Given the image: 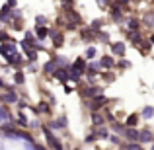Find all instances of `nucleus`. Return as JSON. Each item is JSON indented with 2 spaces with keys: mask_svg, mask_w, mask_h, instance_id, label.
<instances>
[{
  "mask_svg": "<svg viewBox=\"0 0 154 150\" xmlns=\"http://www.w3.org/2000/svg\"><path fill=\"white\" fill-rule=\"evenodd\" d=\"M82 96H102V88H98V86H90L88 90H84L82 92Z\"/></svg>",
  "mask_w": 154,
  "mask_h": 150,
  "instance_id": "5",
  "label": "nucleus"
},
{
  "mask_svg": "<svg viewBox=\"0 0 154 150\" xmlns=\"http://www.w3.org/2000/svg\"><path fill=\"white\" fill-rule=\"evenodd\" d=\"M96 136H98V135H90V136H86V142H94Z\"/></svg>",
  "mask_w": 154,
  "mask_h": 150,
  "instance_id": "27",
  "label": "nucleus"
},
{
  "mask_svg": "<svg viewBox=\"0 0 154 150\" xmlns=\"http://www.w3.org/2000/svg\"><path fill=\"white\" fill-rule=\"evenodd\" d=\"M96 57V47H88L86 49V59H94Z\"/></svg>",
  "mask_w": 154,
  "mask_h": 150,
  "instance_id": "20",
  "label": "nucleus"
},
{
  "mask_svg": "<svg viewBox=\"0 0 154 150\" xmlns=\"http://www.w3.org/2000/svg\"><path fill=\"white\" fill-rule=\"evenodd\" d=\"M152 150H154V146H152Z\"/></svg>",
  "mask_w": 154,
  "mask_h": 150,
  "instance_id": "33",
  "label": "nucleus"
},
{
  "mask_svg": "<svg viewBox=\"0 0 154 150\" xmlns=\"http://www.w3.org/2000/svg\"><path fill=\"white\" fill-rule=\"evenodd\" d=\"M139 27H140V22H139V20H129V29H131V31H137Z\"/></svg>",
  "mask_w": 154,
  "mask_h": 150,
  "instance_id": "16",
  "label": "nucleus"
},
{
  "mask_svg": "<svg viewBox=\"0 0 154 150\" xmlns=\"http://www.w3.org/2000/svg\"><path fill=\"white\" fill-rule=\"evenodd\" d=\"M6 60L10 64H20V63H22V55H18V53H16V55H12L10 59H6Z\"/></svg>",
  "mask_w": 154,
  "mask_h": 150,
  "instance_id": "13",
  "label": "nucleus"
},
{
  "mask_svg": "<svg viewBox=\"0 0 154 150\" xmlns=\"http://www.w3.org/2000/svg\"><path fill=\"white\" fill-rule=\"evenodd\" d=\"M84 72H80V70H76L74 66H72V70H70V78L72 80H80V76H82Z\"/></svg>",
  "mask_w": 154,
  "mask_h": 150,
  "instance_id": "17",
  "label": "nucleus"
},
{
  "mask_svg": "<svg viewBox=\"0 0 154 150\" xmlns=\"http://www.w3.org/2000/svg\"><path fill=\"white\" fill-rule=\"evenodd\" d=\"M55 63H57V66H59V68H63V66H66V64H68V60H66V57H57Z\"/></svg>",
  "mask_w": 154,
  "mask_h": 150,
  "instance_id": "15",
  "label": "nucleus"
},
{
  "mask_svg": "<svg viewBox=\"0 0 154 150\" xmlns=\"http://www.w3.org/2000/svg\"><path fill=\"white\" fill-rule=\"evenodd\" d=\"M107 103V98H105V96H98V98H94L92 99V103H90V107H92V111H98L100 107H102V105H105Z\"/></svg>",
  "mask_w": 154,
  "mask_h": 150,
  "instance_id": "3",
  "label": "nucleus"
},
{
  "mask_svg": "<svg viewBox=\"0 0 154 150\" xmlns=\"http://www.w3.org/2000/svg\"><path fill=\"white\" fill-rule=\"evenodd\" d=\"M47 35H49V29H47V27H43V26L37 27V37H39V39H45Z\"/></svg>",
  "mask_w": 154,
  "mask_h": 150,
  "instance_id": "14",
  "label": "nucleus"
},
{
  "mask_svg": "<svg viewBox=\"0 0 154 150\" xmlns=\"http://www.w3.org/2000/svg\"><path fill=\"white\" fill-rule=\"evenodd\" d=\"M127 150H143V148H140V144H137V142H129Z\"/></svg>",
  "mask_w": 154,
  "mask_h": 150,
  "instance_id": "22",
  "label": "nucleus"
},
{
  "mask_svg": "<svg viewBox=\"0 0 154 150\" xmlns=\"http://www.w3.org/2000/svg\"><path fill=\"white\" fill-rule=\"evenodd\" d=\"M92 123H94L96 127H102L103 125V117L100 115V113H92Z\"/></svg>",
  "mask_w": 154,
  "mask_h": 150,
  "instance_id": "11",
  "label": "nucleus"
},
{
  "mask_svg": "<svg viewBox=\"0 0 154 150\" xmlns=\"http://www.w3.org/2000/svg\"><path fill=\"white\" fill-rule=\"evenodd\" d=\"M45 22H47V20L43 18V16H39V18H37V23H45Z\"/></svg>",
  "mask_w": 154,
  "mask_h": 150,
  "instance_id": "29",
  "label": "nucleus"
},
{
  "mask_svg": "<svg viewBox=\"0 0 154 150\" xmlns=\"http://www.w3.org/2000/svg\"><path fill=\"white\" fill-rule=\"evenodd\" d=\"M100 27H102V20H94V22H92V29H100Z\"/></svg>",
  "mask_w": 154,
  "mask_h": 150,
  "instance_id": "23",
  "label": "nucleus"
},
{
  "mask_svg": "<svg viewBox=\"0 0 154 150\" xmlns=\"http://www.w3.org/2000/svg\"><path fill=\"white\" fill-rule=\"evenodd\" d=\"M125 136H127L129 140H133V142H135V140H139L140 133H139V131H135V129H127V131H125Z\"/></svg>",
  "mask_w": 154,
  "mask_h": 150,
  "instance_id": "7",
  "label": "nucleus"
},
{
  "mask_svg": "<svg viewBox=\"0 0 154 150\" xmlns=\"http://www.w3.org/2000/svg\"><path fill=\"white\" fill-rule=\"evenodd\" d=\"M16 45L14 43H4V45H0V55L2 57H6V59H10L12 55H16Z\"/></svg>",
  "mask_w": 154,
  "mask_h": 150,
  "instance_id": "1",
  "label": "nucleus"
},
{
  "mask_svg": "<svg viewBox=\"0 0 154 150\" xmlns=\"http://www.w3.org/2000/svg\"><path fill=\"white\" fill-rule=\"evenodd\" d=\"M55 76H57V78H59L60 82L64 84V82H66L68 78H70V72H68V70H64V68H59V70L55 72Z\"/></svg>",
  "mask_w": 154,
  "mask_h": 150,
  "instance_id": "4",
  "label": "nucleus"
},
{
  "mask_svg": "<svg viewBox=\"0 0 154 150\" xmlns=\"http://www.w3.org/2000/svg\"><path fill=\"white\" fill-rule=\"evenodd\" d=\"M109 140H111L113 144H119V139H117V136H109Z\"/></svg>",
  "mask_w": 154,
  "mask_h": 150,
  "instance_id": "28",
  "label": "nucleus"
},
{
  "mask_svg": "<svg viewBox=\"0 0 154 150\" xmlns=\"http://www.w3.org/2000/svg\"><path fill=\"white\" fill-rule=\"evenodd\" d=\"M0 88H4V84H2V78H0Z\"/></svg>",
  "mask_w": 154,
  "mask_h": 150,
  "instance_id": "31",
  "label": "nucleus"
},
{
  "mask_svg": "<svg viewBox=\"0 0 154 150\" xmlns=\"http://www.w3.org/2000/svg\"><path fill=\"white\" fill-rule=\"evenodd\" d=\"M35 150H45V148H43V146H35Z\"/></svg>",
  "mask_w": 154,
  "mask_h": 150,
  "instance_id": "30",
  "label": "nucleus"
},
{
  "mask_svg": "<svg viewBox=\"0 0 154 150\" xmlns=\"http://www.w3.org/2000/svg\"><path fill=\"white\" fill-rule=\"evenodd\" d=\"M139 140H140V142H152L154 135H152L150 131H143V133H140V136H139Z\"/></svg>",
  "mask_w": 154,
  "mask_h": 150,
  "instance_id": "8",
  "label": "nucleus"
},
{
  "mask_svg": "<svg viewBox=\"0 0 154 150\" xmlns=\"http://www.w3.org/2000/svg\"><path fill=\"white\" fill-rule=\"evenodd\" d=\"M102 66H105V68L113 66V59H111V57H103V59H102Z\"/></svg>",
  "mask_w": 154,
  "mask_h": 150,
  "instance_id": "18",
  "label": "nucleus"
},
{
  "mask_svg": "<svg viewBox=\"0 0 154 150\" xmlns=\"http://www.w3.org/2000/svg\"><path fill=\"white\" fill-rule=\"evenodd\" d=\"M14 80H16L18 84H22V82H23V74H22V72H16V74H14Z\"/></svg>",
  "mask_w": 154,
  "mask_h": 150,
  "instance_id": "24",
  "label": "nucleus"
},
{
  "mask_svg": "<svg viewBox=\"0 0 154 150\" xmlns=\"http://www.w3.org/2000/svg\"><path fill=\"white\" fill-rule=\"evenodd\" d=\"M111 53H115V55H123L125 53V43H113L111 45Z\"/></svg>",
  "mask_w": 154,
  "mask_h": 150,
  "instance_id": "9",
  "label": "nucleus"
},
{
  "mask_svg": "<svg viewBox=\"0 0 154 150\" xmlns=\"http://www.w3.org/2000/svg\"><path fill=\"white\" fill-rule=\"evenodd\" d=\"M0 39H4V41H12V39H10V37H8V35H6V33H2V31H0Z\"/></svg>",
  "mask_w": 154,
  "mask_h": 150,
  "instance_id": "26",
  "label": "nucleus"
},
{
  "mask_svg": "<svg viewBox=\"0 0 154 150\" xmlns=\"http://www.w3.org/2000/svg\"><path fill=\"white\" fill-rule=\"evenodd\" d=\"M57 70H59V68H57V63H55V60H51V63H47L45 66H43V72H45V74H55Z\"/></svg>",
  "mask_w": 154,
  "mask_h": 150,
  "instance_id": "6",
  "label": "nucleus"
},
{
  "mask_svg": "<svg viewBox=\"0 0 154 150\" xmlns=\"http://www.w3.org/2000/svg\"><path fill=\"white\" fill-rule=\"evenodd\" d=\"M2 101H8V103H12V101H18V96L12 94V92H10V94H4V96H2Z\"/></svg>",
  "mask_w": 154,
  "mask_h": 150,
  "instance_id": "12",
  "label": "nucleus"
},
{
  "mask_svg": "<svg viewBox=\"0 0 154 150\" xmlns=\"http://www.w3.org/2000/svg\"><path fill=\"white\" fill-rule=\"evenodd\" d=\"M43 131H45L47 142H49V144H51L53 148H55V150H63V146H60V142H59V140L55 139V135H53V133H49V129H43Z\"/></svg>",
  "mask_w": 154,
  "mask_h": 150,
  "instance_id": "2",
  "label": "nucleus"
},
{
  "mask_svg": "<svg viewBox=\"0 0 154 150\" xmlns=\"http://www.w3.org/2000/svg\"><path fill=\"white\" fill-rule=\"evenodd\" d=\"M150 41H152V43H154V37H152V39H150Z\"/></svg>",
  "mask_w": 154,
  "mask_h": 150,
  "instance_id": "32",
  "label": "nucleus"
},
{
  "mask_svg": "<svg viewBox=\"0 0 154 150\" xmlns=\"http://www.w3.org/2000/svg\"><path fill=\"white\" fill-rule=\"evenodd\" d=\"M98 136H100V139H107V136H109V133H107V129H100V131H98Z\"/></svg>",
  "mask_w": 154,
  "mask_h": 150,
  "instance_id": "21",
  "label": "nucleus"
},
{
  "mask_svg": "<svg viewBox=\"0 0 154 150\" xmlns=\"http://www.w3.org/2000/svg\"><path fill=\"white\" fill-rule=\"evenodd\" d=\"M152 115H154V109L152 107H144L143 109V117H144V119H150Z\"/></svg>",
  "mask_w": 154,
  "mask_h": 150,
  "instance_id": "19",
  "label": "nucleus"
},
{
  "mask_svg": "<svg viewBox=\"0 0 154 150\" xmlns=\"http://www.w3.org/2000/svg\"><path fill=\"white\" fill-rule=\"evenodd\" d=\"M137 121H139V117H137V115H129L127 121H125V127H127V129H135Z\"/></svg>",
  "mask_w": 154,
  "mask_h": 150,
  "instance_id": "10",
  "label": "nucleus"
},
{
  "mask_svg": "<svg viewBox=\"0 0 154 150\" xmlns=\"http://www.w3.org/2000/svg\"><path fill=\"white\" fill-rule=\"evenodd\" d=\"M55 45H57V47L63 45V37H60V35H55Z\"/></svg>",
  "mask_w": 154,
  "mask_h": 150,
  "instance_id": "25",
  "label": "nucleus"
}]
</instances>
